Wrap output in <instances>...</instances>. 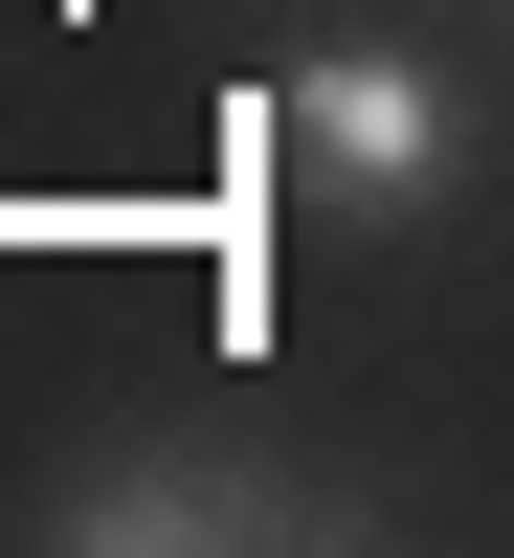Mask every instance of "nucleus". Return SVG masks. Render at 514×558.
Segmentation results:
<instances>
[{"instance_id":"2","label":"nucleus","mask_w":514,"mask_h":558,"mask_svg":"<svg viewBox=\"0 0 514 558\" xmlns=\"http://www.w3.org/2000/svg\"><path fill=\"white\" fill-rule=\"evenodd\" d=\"M68 536L89 558H179V536H336L313 492H224V470H112V492H68Z\"/></svg>"},{"instance_id":"1","label":"nucleus","mask_w":514,"mask_h":558,"mask_svg":"<svg viewBox=\"0 0 514 558\" xmlns=\"http://www.w3.org/2000/svg\"><path fill=\"white\" fill-rule=\"evenodd\" d=\"M268 134H291L336 202H447V157H470V112H447L426 68H381V45H313V68L268 89Z\"/></svg>"}]
</instances>
